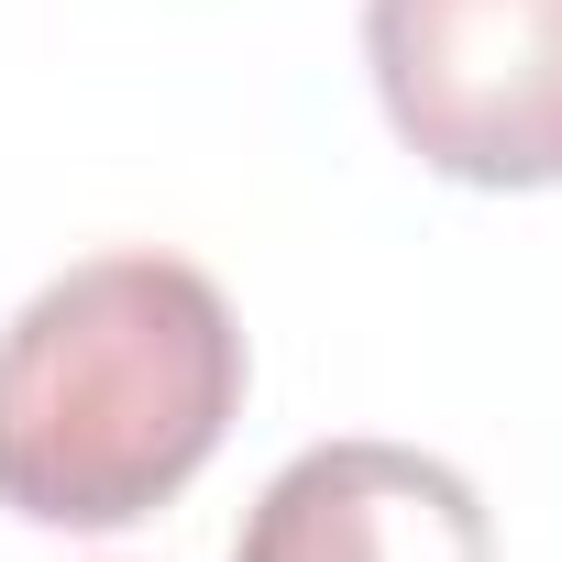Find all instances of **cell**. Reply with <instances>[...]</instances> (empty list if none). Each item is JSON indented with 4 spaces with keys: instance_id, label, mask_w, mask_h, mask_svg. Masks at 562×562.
Wrapping results in <instances>:
<instances>
[{
    "instance_id": "1",
    "label": "cell",
    "mask_w": 562,
    "mask_h": 562,
    "mask_svg": "<svg viewBox=\"0 0 562 562\" xmlns=\"http://www.w3.org/2000/svg\"><path fill=\"white\" fill-rule=\"evenodd\" d=\"M243 408V321L177 254H89L0 331V507L34 529L155 518Z\"/></svg>"
},
{
    "instance_id": "3",
    "label": "cell",
    "mask_w": 562,
    "mask_h": 562,
    "mask_svg": "<svg viewBox=\"0 0 562 562\" xmlns=\"http://www.w3.org/2000/svg\"><path fill=\"white\" fill-rule=\"evenodd\" d=\"M232 562H496V518L441 452L321 441L254 496Z\"/></svg>"
},
{
    "instance_id": "2",
    "label": "cell",
    "mask_w": 562,
    "mask_h": 562,
    "mask_svg": "<svg viewBox=\"0 0 562 562\" xmlns=\"http://www.w3.org/2000/svg\"><path fill=\"white\" fill-rule=\"evenodd\" d=\"M397 144L452 188H562V0H364Z\"/></svg>"
}]
</instances>
